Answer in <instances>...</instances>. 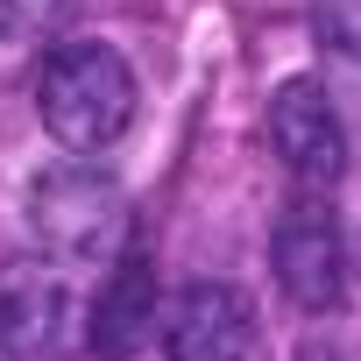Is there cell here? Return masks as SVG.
I'll use <instances>...</instances> for the list:
<instances>
[{
    "label": "cell",
    "instance_id": "4",
    "mask_svg": "<svg viewBox=\"0 0 361 361\" xmlns=\"http://www.w3.org/2000/svg\"><path fill=\"white\" fill-rule=\"evenodd\" d=\"M276 283L305 312H333L347 298V241L326 206H290L276 227Z\"/></svg>",
    "mask_w": 361,
    "mask_h": 361
},
{
    "label": "cell",
    "instance_id": "2",
    "mask_svg": "<svg viewBox=\"0 0 361 361\" xmlns=\"http://www.w3.org/2000/svg\"><path fill=\"white\" fill-rule=\"evenodd\" d=\"M29 220L43 234L50 255H71V262H92V255H114L121 234H128V192L114 177L71 163V170H50L36 199H29Z\"/></svg>",
    "mask_w": 361,
    "mask_h": 361
},
{
    "label": "cell",
    "instance_id": "6",
    "mask_svg": "<svg viewBox=\"0 0 361 361\" xmlns=\"http://www.w3.org/2000/svg\"><path fill=\"white\" fill-rule=\"evenodd\" d=\"M64 319H71V298H64L50 262H8L0 269V347L15 361L57 354L64 347Z\"/></svg>",
    "mask_w": 361,
    "mask_h": 361
},
{
    "label": "cell",
    "instance_id": "9",
    "mask_svg": "<svg viewBox=\"0 0 361 361\" xmlns=\"http://www.w3.org/2000/svg\"><path fill=\"white\" fill-rule=\"evenodd\" d=\"M57 8H64V0H0V36H29V29H43Z\"/></svg>",
    "mask_w": 361,
    "mask_h": 361
},
{
    "label": "cell",
    "instance_id": "5",
    "mask_svg": "<svg viewBox=\"0 0 361 361\" xmlns=\"http://www.w3.org/2000/svg\"><path fill=\"white\" fill-rule=\"evenodd\" d=\"M248 347H255V305L234 283H192L163 312L170 361H248Z\"/></svg>",
    "mask_w": 361,
    "mask_h": 361
},
{
    "label": "cell",
    "instance_id": "8",
    "mask_svg": "<svg viewBox=\"0 0 361 361\" xmlns=\"http://www.w3.org/2000/svg\"><path fill=\"white\" fill-rule=\"evenodd\" d=\"M312 29L326 50L361 57V0H312Z\"/></svg>",
    "mask_w": 361,
    "mask_h": 361
},
{
    "label": "cell",
    "instance_id": "7",
    "mask_svg": "<svg viewBox=\"0 0 361 361\" xmlns=\"http://www.w3.org/2000/svg\"><path fill=\"white\" fill-rule=\"evenodd\" d=\"M149 340H156V269H149V255H121V269L99 283L85 347L99 361H135Z\"/></svg>",
    "mask_w": 361,
    "mask_h": 361
},
{
    "label": "cell",
    "instance_id": "1",
    "mask_svg": "<svg viewBox=\"0 0 361 361\" xmlns=\"http://www.w3.org/2000/svg\"><path fill=\"white\" fill-rule=\"evenodd\" d=\"M36 114H43V128L64 149L99 156L135 121V71H128V57L106 50V43H57L43 57V71H36Z\"/></svg>",
    "mask_w": 361,
    "mask_h": 361
},
{
    "label": "cell",
    "instance_id": "3",
    "mask_svg": "<svg viewBox=\"0 0 361 361\" xmlns=\"http://www.w3.org/2000/svg\"><path fill=\"white\" fill-rule=\"evenodd\" d=\"M269 149L283 156V170L298 177L305 192H326L333 177L347 170L340 114H333V99H326L312 78H290V85L269 99Z\"/></svg>",
    "mask_w": 361,
    "mask_h": 361
}]
</instances>
